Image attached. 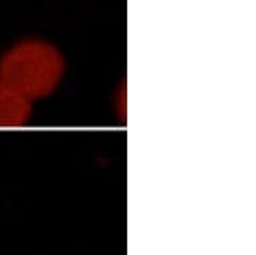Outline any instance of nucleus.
<instances>
[{"label":"nucleus","mask_w":256,"mask_h":255,"mask_svg":"<svg viewBox=\"0 0 256 255\" xmlns=\"http://www.w3.org/2000/svg\"><path fill=\"white\" fill-rule=\"evenodd\" d=\"M34 103L0 79V129L22 128L32 116Z\"/></svg>","instance_id":"obj_2"},{"label":"nucleus","mask_w":256,"mask_h":255,"mask_svg":"<svg viewBox=\"0 0 256 255\" xmlns=\"http://www.w3.org/2000/svg\"><path fill=\"white\" fill-rule=\"evenodd\" d=\"M66 61L54 44L27 39L12 46L0 59V79L36 103L59 88Z\"/></svg>","instance_id":"obj_1"}]
</instances>
